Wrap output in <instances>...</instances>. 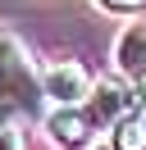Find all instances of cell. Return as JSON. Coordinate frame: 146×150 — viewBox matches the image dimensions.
<instances>
[{
  "mask_svg": "<svg viewBox=\"0 0 146 150\" xmlns=\"http://www.w3.org/2000/svg\"><path fill=\"white\" fill-rule=\"evenodd\" d=\"M0 150H23V132H18V127H5V132H0Z\"/></svg>",
  "mask_w": 146,
  "mask_h": 150,
  "instance_id": "8",
  "label": "cell"
},
{
  "mask_svg": "<svg viewBox=\"0 0 146 150\" xmlns=\"http://www.w3.org/2000/svg\"><path fill=\"white\" fill-rule=\"evenodd\" d=\"M82 109H87V118L96 123V127H119L123 118L142 114L137 109V96L128 91V86H119V82H96V91H91V100L82 105Z\"/></svg>",
  "mask_w": 146,
  "mask_h": 150,
  "instance_id": "3",
  "label": "cell"
},
{
  "mask_svg": "<svg viewBox=\"0 0 146 150\" xmlns=\"http://www.w3.org/2000/svg\"><path fill=\"white\" fill-rule=\"evenodd\" d=\"M46 132H50L55 146L82 150L91 141V132H96V123L87 118V109H55V114H46Z\"/></svg>",
  "mask_w": 146,
  "mask_h": 150,
  "instance_id": "5",
  "label": "cell"
},
{
  "mask_svg": "<svg viewBox=\"0 0 146 150\" xmlns=\"http://www.w3.org/2000/svg\"><path fill=\"white\" fill-rule=\"evenodd\" d=\"M114 68L123 73V82L137 96H146V28L142 23H128L114 41Z\"/></svg>",
  "mask_w": 146,
  "mask_h": 150,
  "instance_id": "4",
  "label": "cell"
},
{
  "mask_svg": "<svg viewBox=\"0 0 146 150\" xmlns=\"http://www.w3.org/2000/svg\"><path fill=\"white\" fill-rule=\"evenodd\" d=\"M96 5H105V9H114V14H132V9H142L146 0H96Z\"/></svg>",
  "mask_w": 146,
  "mask_h": 150,
  "instance_id": "7",
  "label": "cell"
},
{
  "mask_svg": "<svg viewBox=\"0 0 146 150\" xmlns=\"http://www.w3.org/2000/svg\"><path fill=\"white\" fill-rule=\"evenodd\" d=\"M41 91L46 100H55V109H82L96 91V82L78 59H55L50 68H41Z\"/></svg>",
  "mask_w": 146,
  "mask_h": 150,
  "instance_id": "2",
  "label": "cell"
},
{
  "mask_svg": "<svg viewBox=\"0 0 146 150\" xmlns=\"http://www.w3.org/2000/svg\"><path fill=\"white\" fill-rule=\"evenodd\" d=\"M114 150H146V114H132L114 127Z\"/></svg>",
  "mask_w": 146,
  "mask_h": 150,
  "instance_id": "6",
  "label": "cell"
},
{
  "mask_svg": "<svg viewBox=\"0 0 146 150\" xmlns=\"http://www.w3.org/2000/svg\"><path fill=\"white\" fill-rule=\"evenodd\" d=\"M41 73L32 68V55L23 50V41L14 32L0 28V100L18 105L23 114H32L41 105Z\"/></svg>",
  "mask_w": 146,
  "mask_h": 150,
  "instance_id": "1",
  "label": "cell"
}]
</instances>
